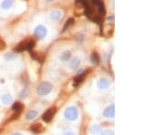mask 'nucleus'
<instances>
[{"label": "nucleus", "mask_w": 164, "mask_h": 135, "mask_svg": "<svg viewBox=\"0 0 164 135\" xmlns=\"http://www.w3.org/2000/svg\"><path fill=\"white\" fill-rule=\"evenodd\" d=\"M51 90H52V85H51V83L45 81V82H42L41 84L37 86V94L40 96H45V95H48L51 91Z\"/></svg>", "instance_id": "nucleus-2"}, {"label": "nucleus", "mask_w": 164, "mask_h": 135, "mask_svg": "<svg viewBox=\"0 0 164 135\" xmlns=\"http://www.w3.org/2000/svg\"><path fill=\"white\" fill-rule=\"evenodd\" d=\"M86 73H83V74H79V75H78L76 78H74V84L75 85H78L79 83H81L84 80H85L86 78Z\"/></svg>", "instance_id": "nucleus-13"}, {"label": "nucleus", "mask_w": 164, "mask_h": 135, "mask_svg": "<svg viewBox=\"0 0 164 135\" xmlns=\"http://www.w3.org/2000/svg\"><path fill=\"white\" fill-rule=\"evenodd\" d=\"M5 47H6V44H5L3 39H1V38H0V49H4Z\"/></svg>", "instance_id": "nucleus-23"}, {"label": "nucleus", "mask_w": 164, "mask_h": 135, "mask_svg": "<svg viewBox=\"0 0 164 135\" xmlns=\"http://www.w3.org/2000/svg\"><path fill=\"white\" fill-rule=\"evenodd\" d=\"M64 135H75V134L71 132H64Z\"/></svg>", "instance_id": "nucleus-24"}, {"label": "nucleus", "mask_w": 164, "mask_h": 135, "mask_svg": "<svg viewBox=\"0 0 164 135\" xmlns=\"http://www.w3.org/2000/svg\"><path fill=\"white\" fill-rule=\"evenodd\" d=\"M71 57V52L70 51H64V52L60 55V59L62 60V61H68V60L70 59Z\"/></svg>", "instance_id": "nucleus-14"}, {"label": "nucleus", "mask_w": 164, "mask_h": 135, "mask_svg": "<svg viewBox=\"0 0 164 135\" xmlns=\"http://www.w3.org/2000/svg\"><path fill=\"white\" fill-rule=\"evenodd\" d=\"M90 59L93 63L97 64V63H98V61H100V57H98V55L97 53H93L90 57Z\"/></svg>", "instance_id": "nucleus-18"}, {"label": "nucleus", "mask_w": 164, "mask_h": 135, "mask_svg": "<svg viewBox=\"0 0 164 135\" xmlns=\"http://www.w3.org/2000/svg\"><path fill=\"white\" fill-rule=\"evenodd\" d=\"M81 5L85 7L87 16L97 23H100L102 19V16L105 14V7L101 1H82Z\"/></svg>", "instance_id": "nucleus-1"}, {"label": "nucleus", "mask_w": 164, "mask_h": 135, "mask_svg": "<svg viewBox=\"0 0 164 135\" xmlns=\"http://www.w3.org/2000/svg\"><path fill=\"white\" fill-rule=\"evenodd\" d=\"M103 116L107 119H112L115 117V105H110L103 111Z\"/></svg>", "instance_id": "nucleus-6"}, {"label": "nucleus", "mask_w": 164, "mask_h": 135, "mask_svg": "<svg viewBox=\"0 0 164 135\" xmlns=\"http://www.w3.org/2000/svg\"><path fill=\"white\" fill-rule=\"evenodd\" d=\"M1 100H2V102L4 104H9L12 101V97H11V95H9V94H6V95L2 96Z\"/></svg>", "instance_id": "nucleus-16"}, {"label": "nucleus", "mask_w": 164, "mask_h": 135, "mask_svg": "<svg viewBox=\"0 0 164 135\" xmlns=\"http://www.w3.org/2000/svg\"><path fill=\"white\" fill-rule=\"evenodd\" d=\"M16 57H17V55L15 53H8V54L6 55V59L7 60H12V59H15Z\"/></svg>", "instance_id": "nucleus-21"}, {"label": "nucleus", "mask_w": 164, "mask_h": 135, "mask_svg": "<svg viewBox=\"0 0 164 135\" xmlns=\"http://www.w3.org/2000/svg\"><path fill=\"white\" fill-rule=\"evenodd\" d=\"M35 46V41L34 40H27L25 42H22L16 47L15 51L16 52H22L24 50H31Z\"/></svg>", "instance_id": "nucleus-4"}, {"label": "nucleus", "mask_w": 164, "mask_h": 135, "mask_svg": "<svg viewBox=\"0 0 164 135\" xmlns=\"http://www.w3.org/2000/svg\"><path fill=\"white\" fill-rule=\"evenodd\" d=\"M12 135H22L21 133H14V134H12Z\"/></svg>", "instance_id": "nucleus-25"}, {"label": "nucleus", "mask_w": 164, "mask_h": 135, "mask_svg": "<svg viewBox=\"0 0 164 135\" xmlns=\"http://www.w3.org/2000/svg\"><path fill=\"white\" fill-rule=\"evenodd\" d=\"M37 116V111H36V110H30V111H29V112L27 113L26 119L27 120H30L35 119Z\"/></svg>", "instance_id": "nucleus-15"}, {"label": "nucleus", "mask_w": 164, "mask_h": 135, "mask_svg": "<svg viewBox=\"0 0 164 135\" xmlns=\"http://www.w3.org/2000/svg\"><path fill=\"white\" fill-rule=\"evenodd\" d=\"M12 109H13V110L17 111V112H20L21 110L23 109V105L20 103V102H15L12 106Z\"/></svg>", "instance_id": "nucleus-17"}, {"label": "nucleus", "mask_w": 164, "mask_h": 135, "mask_svg": "<svg viewBox=\"0 0 164 135\" xmlns=\"http://www.w3.org/2000/svg\"><path fill=\"white\" fill-rule=\"evenodd\" d=\"M73 23H74V19H73V18H69V19L67 20V22H66V24H65V26H64V27H63V30H66L69 26L73 25Z\"/></svg>", "instance_id": "nucleus-20"}, {"label": "nucleus", "mask_w": 164, "mask_h": 135, "mask_svg": "<svg viewBox=\"0 0 164 135\" xmlns=\"http://www.w3.org/2000/svg\"><path fill=\"white\" fill-rule=\"evenodd\" d=\"M110 82L106 78H102L98 81V87L100 88V90H106L110 87Z\"/></svg>", "instance_id": "nucleus-8"}, {"label": "nucleus", "mask_w": 164, "mask_h": 135, "mask_svg": "<svg viewBox=\"0 0 164 135\" xmlns=\"http://www.w3.org/2000/svg\"><path fill=\"white\" fill-rule=\"evenodd\" d=\"M64 116L66 119L69 120H75L78 117V110L76 107H68V109H66L64 111Z\"/></svg>", "instance_id": "nucleus-3"}, {"label": "nucleus", "mask_w": 164, "mask_h": 135, "mask_svg": "<svg viewBox=\"0 0 164 135\" xmlns=\"http://www.w3.org/2000/svg\"><path fill=\"white\" fill-rule=\"evenodd\" d=\"M12 1H4L2 4H1V7L3 8V9H7V8H9V7H11V6H12Z\"/></svg>", "instance_id": "nucleus-19"}, {"label": "nucleus", "mask_w": 164, "mask_h": 135, "mask_svg": "<svg viewBox=\"0 0 164 135\" xmlns=\"http://www.w3.org/2000/svg\"><path fill=\"white\" fill-rule=\"evenodd\" d=\"M56 111H57V109L55 108V107H52V108L48 109V110L46 111V112L43 114V120L45 122H50L51 120L53 119L54 115L56 114Z\"/></svg>", "instance_id": "nucleus-5"}, {"label": "nucleus", "mask_w": 164, "mask_h": 135, "mask_svg": "<svg viewBox=\"0 0 164 135\" xmlns=\"http://www.w3.org/2000/svg\"><path fill=\"white\" fill-rule=\"evenodd\" d=\"M46 33H48V31H46V29L42 25H39L36 27L35 29V35L39 39H43L46 37Z\"/></svg>", "instance_id": "nucleus-7"}, {"label": "nucleus", "mask_w": 164, "mask_h": 135, "mask_svg": "<svg viewBox=\"0 0 164 135\" xmlns=\"http://www.w3.org/2000/svg\"><path fill=\"white\" fill-rule=\"evenodd\" d=\"M62 17V11L58 10V9H56V10L51 11L50 13V18L52 20H58L60 17Z\"/></svg>", "instance_id": "nucleus-9"}, {"label": "nucleus", "mask_w": 164, "mask_h": 135, "mask_svg": "<svg viewBox=\"0 0 164 135\" xmlns=\"http://www.w3.org/2000/svg\"><path fill=\"white\" fill-rule=\"evenodd\" d=\"M100 135H114V132L110 131V130H107V131L102 132Z\"/></svg>", "instance_id": "nucleus-22"}, {"label": "nucleus", "mask_w": 164, "mask_h": 135, "mask_svg": "<svg viewBox=\"0 0 164 135\" xmlns=\"http://www.w3.org/2000/svg\"><path fill=\"white\" fill-rule=\"evenodd\" d=\"M90 132L92 135H97L101 132V127L98 124H94L92 125L91 128L90 129Z\"/></svg>", "instance_id": "nucleus-12"}, {"label": "nucleus", "mask_w": 164, "mask_h": 135, "mask_svg": "<svg viewBox=\"0 0 164 135\" xmlns=\"http://www.w3.org/2000/svg\"><path fill=\"white\" fill-rule=\"evenodd\" d=\"M79 65H80V60H79L78 58H74L71 59V61L69 63V67L71 69H77Z\"/></svg>", "instance_id": "nucleus-11"}, {"label": "nucleus", "mask_w": 164, "mask_h": 135, "mask_svg": "<svg viewBox=\"0 0 164 135\" xmlns=\"http://www.w3.org/2000/svg\"><path fill=\"white\" fill-rule=\"evenodd\" d=\"M30 130L34 133H41L42 132L44 131V127L42 126V124L37 123V124L32 125V126L30 127Z\"/></svg>", "instance_id": "nucleus-10"}]
</instances>
